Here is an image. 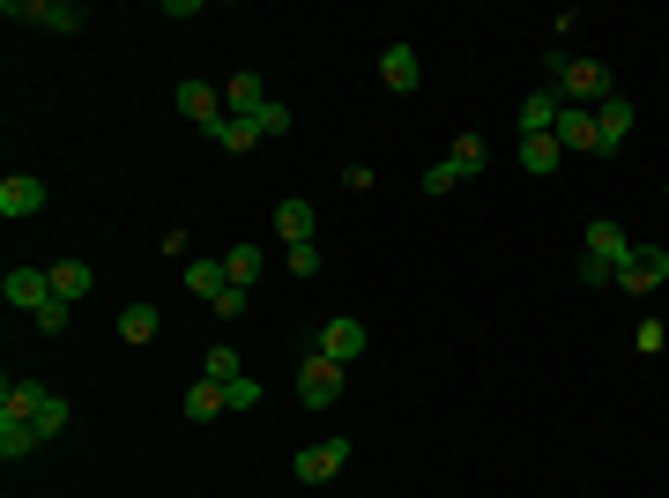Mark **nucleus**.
Returning a JSON list of instances; mask_svg holds the SVG:
<instances>
[{"mask_svg":"<svg viewBox=\"0 0 669 498\" xmlns=\"http://www.w3.org/2000/svg\"><path fill=\"white\" fill-rule=\"evenodd\" d=\"M45 439H38V424L30 417H0V461H23V454H38Z\"/></svg>","mask_w":669,"mask_h":498,"instance_id":"nucleus-17","label":"nucleus"},{"mask_svg":"<svg viewBox=\"0 0 669 498\" xmlns=\"http://www.w3.org/2000/svg\"><path fill=\"white\" fill-rule=\"evenodd\" d=\"M30 424H38V439H60V431H68V402L52 395L45 379H38V409H30Z\"/></svg>","mask_w":669,"mask_h":498,"instance_id":"nucleus-21","label":"nucleus"},{"mask_svg":"<svg viewBox=\"0 0 669 498\" xmlns=\"http://www.w3.org/2000/svg\"><path fill=\"white\" fill-rule=\"evenodd\" d=\"M558 112H566L558 90H528L520 98V134H558Z\"/></svg>","mask_w":669,"mask_h":498,"instance_id":"nucleus-13","label":"nucleus"},{"mask_svg":"<svg viewBox=\"0 0 669 498\" xmlns=\"http://www.w3.org/2000/svg\"><path fill=\"white\" fill-rule=\"evenodd\" d=\"M253 275H261V253H253V246L223 253V283H231V291H253Z\"/></svg>","mask_w":669,"mask_h":498,"instance_id":"nucleus-24","label":"nucleus"},{"mask_svg":"<svg viewBox=\"0 0 669 498\" xmlns=\"http://www.w3.org/2000/svg\"><path fill=\"white\" fill-rule=\"evenodd\" d=\"M454 186H462V172H454V164H446V156H439V164L424 172V194H454Z\"/></svg>","mask_w":669,"mask_h":498,"instance_id":"nucleus-31","label":"nucleus"},{"mask_svg":"<svg viewBox=\"0 0 669 498\" xmlns=\"http://www.w3.org/2000/svg\"><path fill=\"white\" fill-rule=\"evenodd\" d=\"M179 112H186L201 134H216L223 126V90L216 82H179Z\"/></svg>","mask_w":669,"mask_h":498,"instance_id":"nucleus-8","label":"nucleus"},{"mask_svg":"<svg viewBox=\"0 0 669 498\" xmlns=\"http://www.w3.org/2000/svg\"><path fill=\"white\" fill-rule=\"evenodd\" d=\"M38 209H45V179H30V172L0 179V216H8V224H23V216H38Z\"/></svg>","mask_w":669,"mask_h":498,"instance_id":"nucleus-7","label":"nucleus"},{"mask_svg":"<svg viewBox=\"0 0 669 498\" xmlns=\"http://www.w3.org/2000/svg\"><path fill=\"white\" fill-rule=\"evenodd\" d=\"M662 283H669V253L662 246H632V261L618 268V291L647 298V291H662Z\"/></svg>","mask_w":669,"mask_h":498,"instance_id":"nucleus-5","label":"nucleus"},{"mask_svg":"<svg viewBox=\"0 0 669 498\" xmlns=\"http://www.w3.org/2000/svg\"><path fill=\"white\" fill-rule=\"evenodd\" d=\"M90 291H98V268H90V261H52V298L82 305Z\"/></svg>","mask_w":669,"mask_h":498,"instance_id":"nucleus-15","label":"nucleus"},{"mask_svg":"<svg viewBox=\"0 0 669 498\" xmlns=\"http://www.w3.org/2000/svg\"><path fill=\"white\" fill-rule=\"evenodd\" d=\"M283 268L291 275H321V246H283Z\"/></svg>","mask_w":669,"mask_h":498,"instance_id":"nucleus-29","label":"nucleus"},{"mask_svg":"<svg viewBox=\"0 0 669 498\" xmlns=\"http://www.w3.org/2000/svg\"><path fill=\"white\" fill-rule=\"evenodd\" d=\"M261 104H268V82L253 75V68L223 82V112H231V120H261Z\"/></svg>","mask_w":669,"mask_h":498,"instance_id":"nucleus-10","label":"nucleus"},{"mask_svg":"<svg viewBox=\"0 0 669 498\" xmlns=\"http://www.w3.org/2000/svg\"><path fill=\"white\" fill-rule=\"evenodd\" d=\"M68 321H74V305H68V298H52L45 313H38V327H45V335H60V327H68Z\"/></svg>","mask_w":669,"mask_h":498,"instance_id":"nucleus-33","label":"nucleus"},{"mask_svg":"<svg viewBox=\"0 0 669 498\" xmlns=\"http://www.w3.org/2000/svg\"><path fill=\"white\" fill-rule=\"evenodd\" d=\"M558 98L566 104H602V98H618V90H610V68H602V60H566V75H558Z\"/></svg>","mask_w":669,"mask_h":498,"instance_id":"nucleus-2","label":"nucleus"},{"mask_svg":"<svg viewBox=\"0 0 669 498\" xmlns=\"http://www.w3.org/2000/svg\"><path fill=\"white\" fill-rule=\"evenodd\" d=\"M223 402H231L239 417H246V409H261V379H231V387H223Z\"/></svg>","mask_w":669,"mask_h":498,"instance_id":"nucleus-28","label":"nucleus"},{"mask_svg":"<svg viewBox=\"0 0 669 498\" xmlns=\"http://www.w3.org/2000/svg\"><path fill=\"white\" fill-rule=\"evenodd\" d=\"M223 409H231V402H223V379H194V387H186V417L194 424L223 417Z\"/></svg>","mask_w":669,"mask_h":498,"instance_id":"nucleus-22","label":"nucleus"},{"mask_svg":"<svg viewBox=\"0 0 669 498\" xmlns=\"http://www.w3.org/2000/svg\"><path fill=\"white\" fill-rule=\"evenodd\" d=\"M0 16L8 23H38V30H82L90 23L74 0H0Z\"/></svg>","mask_w":669,"mask_h":498,"instance_id":"nucleus-1","label":"nucleus"},{"mask_svg":"<svg viewBox=\"0 0 669 498\" xmlns=\"http://www.w3.org/2000/svg\"><path fill=\"white\" fill-rule=\"evenodd\" d=\"M156 327H164V313H156V305H126V313H120V343H149Z\"/></svg>","mask_w":669,"mask_h":498,"instance_id":"nucleus-25","label":"nucleus"},{"mask_svg":"<svg viewBox=\"0 0 669 498\" xmlns=\"http://www.w3.org/2000/svg\"><path fill=\"white\" fill-rule=\"evenodd\" d=\"M580 283H588V291H602V283H618V268H610V261H595V253H588V261H580Z\"/></svg>","mask_w":669,"mask_h":498,"instance_id":"nucleus-32","label":"nucleus"},{"mask_svg":"<svg viewBox=\"0 0 669 498\" xmlns=\"http://www.w3.org/2000/svg\"><path fill=\"white\" fill-rule=\"evenodd\" d=\"M209 142H223V150H231V156H246L253 142H261V120H231V112H223V126H216V134H209Z\"/></svg>","mask_w":669,"mask_h":498,"instance_id":"nucleus-23","label":"nucleus"},{"mask_svg":"<svg viewBox=\"0 0 669 498\" xmlns=\"http://www.w3.org/2000/svg\"><path fill=\"white\" fill-rule=\"evenodd\" d=\"M246 305H253V291H223V298H216V321H239Z\"/></svg>","mask_w":669,"mask_h":498,"instance_id":"nucleus-34","label":"nucleus"},{"mask_svg":"<svg viewBox=\"0 0 669 498\" xmlns=\"http://www.w3.org/2000/svg\"><path fill=\"white\" fill-rule=\"evenodd\" d=\"M365 343H372L365 321H327L313 349H321V357H335V365H357V357H365Z\"/></svg>","mask_w":669,"mask_h":498,"instance_id":"nucleus-9","label":"nucleus"},{"mask_svg":"<svg viewBox=\"0 0 669 498\" xmlns=\"http://www.w3.org/2000/svg\"><path fill=\"white\" fill-rule=\"evenodd\" d=\"M0 298L38 321V313L52 305V268H8V275H0Z\"/></svg>","mask_w":669,"mask_h":498,"instance_id":"nucleus-3","label":"nucleus"},{"mask_svg":"<svg viewBox=\"0 0 669 498\" xmlns=\"http://www.w3.org/2000/svg\"><path fill=\"white\" fill-rule=\"evenodd\" d=\"M231 283H223V261H186V298H201V305H216Z\"/></svg>","mask_w":669,"mask_h":498,"instance_id":"nucleus-18","label":"nucleus"},{"mask_svg":"<svg viewBox=\"0 0 669 498\" xmlns=\"http://www.w3.org/2000/svg\"><path fill=\"white\" fill-rule=\"evenodd\" d=\"M268 134H291V104H261V142H268Z\"/></svg>","mask_w":669,"mask_h":498,"instance_id":"nucleus-30","label":"nucleus"},{"mask_svg":"<svg viewBox=\"0 0 669 498\" xmlns=\"http://www.w3.org/2000/svg\"><path fill=\"white\" fill-rule=\"evenodd\" d=\"M558 150H595L602 156V134H595L588 104H566V112H558Z\"/></svg>","mask_w":669,"mask_h":498,"instance_id":"nucleus-14","label":"nucleus"},{"mask_svg":"<svg viewBox=\"0 0 669 498\" xmlns=\"http://www.w3.org/2000/svg\"><path fill=\"white\" fill-rule=\"evenodd\" d=\"M632 120H640V112H632V98H602V104H595V134H602V156H610V150H625Z\"/></svg>","mask_w":669,"mask_h":498,"instance_id":"nucleus-11","label":"nucleus"},{"mask_svg":"<svg viewBox=\"0 0 669 498\" xmlns=\"http://www.w3.org/2000/svg\"><path fill=\"white\" fill-rule=\"evenodd\" d=\"M275 231H283V246H313V201H283Z\"/></svg>","mask_w":669,"mask_h":498,"instance_id":"nucleus-19","label":"nucleus"},{"mask_svg":"<svg viewBox=\"0 0 669 498\" xmlns=\"http://www.w3.org/2000/svg\"><path fill=\"white\" fill-rule=\"evenodd\" d=\"M343 373H349V365H335V357L313 349V357H305V373H297V402H305V409H327V402L343 395Z\"/></svg>","mask_w":669,"mask_h":498,"instance_id":"nucleus-4","label":"nucleus"},{"mask_svg":"<svg viewBox=\"0 0 669 498\" xmlns=\"http://www.w3.org/2000/svg\"><path fill=\"white\" fill-rule=\"evenodd\" d=\"M588 253L595 261H610V268H625V261H632V238H625L618 224H588Z\"/></svg>","mask_w":669,"mask_h":498,"instance_id":"nucleus-20","label":"nucleus"},{"mask_svg":"<svg viewBox=\"0 0 669 498\" xmlns=\"http://www.w3.org/2000/svg\"><path fill=\"white\" fill-rule=\"evenodd\" d=\"M446 164H454L462 179H476V172H484V134H454V150H446Z\"/></svg>","mask_w":669,"mask_h":498,"instance_id":"nucleus-26","label":"nucleus"},{"mask_svg":"<svg viewBox=\"0 0 669 498\" xmlns=\"http://www.w3.org/2000/svg\"><path fill=\"white\" fill-rule=\"evenodd\" d=\"M558 156H566L558 150V134H520V172L528 179H550L558 172Z\"/></svg>","mask_w":669,"mask_h":498,"instance_id":"nucleus-16","label":"nucleus"},{"mask_svg":"<svg viewBox=\"0 0 669 498\" xmlns=\"http://www.w3.org/2000/svg\"><path fill=\"white\" fill-rule=\"evenodd\" d=\"M632 343H640V349H647V357H655V349H662V343H669V335H662V321H640V327H632Z\"/></svg>","mask_w":669,"mask_h":498,"instance_id":"nucleus-35","label":"nucleus"},{"mask_svg":"<svg viewBox=\"0 0 669 498\" xmlns=\"http://www.w3.org/2000/svg\"><path fill=\"white\" fill-rule=\"evenodd\" d=\"M343 469H349V439H321V447H305V454L291 461L297 484H335Z\"/></svg>","mask_w":669,"mask_h":498,"instance_id":"nucleus-6","label":"nucleus"},{"mask_svg":"<svg viewBox=\"0 0 669 498\" xmlns=\"http://www.w3.org/2000/svg\"><path fill=\"white\" fill-rule=\"evenodd\" d=\"M201 379H223V387H231V379H246V365H239V349H231V343H216L209 357H201Z\"/></svg>","mask_w":669,"mask_h":498,"instance_id":"nucleus-27","label":"nucleus"},{"mask_svg":"<svg viewBox=\"0 0 669 498\" xmlns=\"http://www.w3.org/2000/svg\"><path fill=\"white\" fill-rule=\"evenodd\" d=\"M417 75H424L417 45H387V52H379V82H387L395 98H409V90H417Z\"/></svg>","mask_w":669,"mask_h":498,"instance_id":"nucleus-12","label":"nucleus"}]
</instances>
